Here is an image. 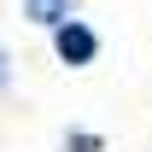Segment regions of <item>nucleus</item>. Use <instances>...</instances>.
<instances>
[{"label":"nucleus","instance_id":"nucleus-1","mask_svg":"<svg viewBox=\"0 0 152 152\" xmlns=\"http://www.w3.org/2000/svg\"><path fill=\"white\" fill-rule=\"evenodd\" d=\"M58 58H64V64H88V58L99 53V41H94V29H88V23H76V18H64L58 23Z\"/></svg>","mask_w":152,"mask_h":152},{"label":"nucleus","instance_id":"nucleus-2","mask_svg":"<svg viewBox=\"0 0 152 152\" xmlns=\"http://www.w3.org/2000/svg\"><path fill=\"white\" fill-rule=\"evenodd\" d=\"M23 12H29L35 23H53L58 29V23L70 18V0H23Z\"/></svg>","mask_w":152,"mask_h":152},{"label":"nucleus","instance_id":"nucleus-3","mask_svg":"<svg viewBox=\"0 0 152 152\" xmlns=\"http://www.w3.org/2000/svg\"><path fill=\"white\" fill-rule=\"evenodd\" d=\"M0 82H6V64H0Z\"/></svg>","mask_w":152,"mask_h":152}]
</instances>
